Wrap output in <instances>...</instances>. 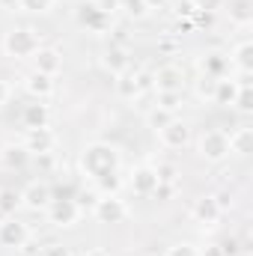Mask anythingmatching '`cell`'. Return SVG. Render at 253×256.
Masks as SVG:
<instances>
[{
  "label": "cell",
  "instance_id": "484cf974",
  "mask_svg": "<svg viewBox=\"0 0 253 256\" xmlns=\"http://www.w3.org/2000/svg\"><path fill=\"white\" fill-rule=\"evenodd\" d=\"M155 173H158V185H176V188H179L182 170H179L173 161H158V164H155Z\"/></svg>",
  "mask_w": 253,
  "mask_h": 256
},
{
  "label": "cell",
  "instance_id": "2e32d148",
  "mask_svg": "<svg viewBox=\"0 0 253 256\" xmlns=\"http://www.w3.org/2000/svg\"><path fill=\"white\" fill-rule=\"evenodd\" d=\"M220 214H224V212L218 208V202H214L212 194L196 196L194 206H190V218H194V224H200V226H214V224L220 220Z\"/></svg>",
  "mask_w": 253,
  "mask_h": 256
},
{
  "label": "cell",
  "instance_id": "cb8c5ba5",
  "mask_svg": "<svg viewBox=\"0 0 253 256\" xmlns=\"http://www.w3.org/2000/svg\"><path fill=\"white\" fill-rule=\"evenodd\" d=\"M236 92H238V80H232V78H220V80H218V90H214V102H212V104L230 108V104L236 102Z\"/></svg>",
  "mask_w": 253,
  "mask_h": 256
},
{
  "label": "cell",
  "instance_id": "4316f807",
  "mask_svg": "<svg viewBox=\"0 0 253 256\" xmlns=\"http://www.w3.org/2000/svg\"><path fill=\"white\" fill-rule=\"evenodd\" d=\"M214 90H218V80L214 78H206V74H200V80L194 84V96L200 98V102H214Z\"/></svg>",
  "mask_w": 253,
  "mask_h": 256
},
{
  "label": "cell",
  "instance_id": "8fae6325",
  "mask_svg": "<svg viewBox=\"0 0 253 256\" xmlns=\"http://www.w3.org/2000/svg\"><path fill=\"white\" fill-rule=\"evenodd\" d=\"M57 143H60V137H57V131H54L51 126L27 128V134H24V146H27V152H30V155L54 152V149H57Z\"/></svg>",
  "mask_w": 253,
  "mask_h": 256
},
{
  "label": "cell",
  "instance_id": "d590c367",
  "mask_svg": "<svg viewBox=\"0 0 253 256\" xmlns=\"http://www.w3.org/2000/svg\"><path fill=\"white\" fill-rule=\"evenodd\" d=\"M194 6H196V12L212 15V12H218V9L224 6V0H194Z\"/></svg>",
  "mask_w": 253,
  "mask_h": 256
},
{
  "label": "cell",
  "instance_id": "d6986e66",
  "mask_svg": "<svg viewBox=\"0 0 253 256\" xmlns=\"http://www.w3.org/2000/svg\"><path fill=\"white\" fill-rule=\"evenodd\" d=\"M200 72H202L206 78H214V80L230 78V57L220 54V51H208V54H202V60H200Z\"/></svg>",
  "mask_w": 253,
  "mask_h": 256
},
{
  "label": "cell",
  "instance_id": "e0dca14e",
  "mask_svg": "<svg viewBox=\"0 0 253 256\" xmlns=\"http://www.w3.org/2000/svg\"><path fill=\"white\" fill-rule=\"evenodd\" d=\"M33 161V155L27 152L24 143H6L0 146V167L3 170H24Z\"/></svg>",
  "mask_w": 253,
  "mask_h": 256
},
{
  "label": "cell",
  "instance_id": "d4e9b609",
  "mask_svg": "<svg viewBox=\"0 0 253 256\" xmlns=\"http://www.w3.org/2000/svg\"><path fill=\"white\" fill-rule=\"evenodd\" d=\"M18 208H21V191H15V188H0V214H3V218H12Z\"/></svg>",
  "mask_w": 253,
  "mask_h": 256
},
{
  "label": "cell",
  "instance_id": "5b68a950",
  "mask_svg": "<svg viewBox=\"0 0 253 256\" xmlns=\"http://www.w3.org/2000/svg\"><path fill=\"white\" fill-rule=\"evenodd\" d=\"M74 18H78L80 27H86V30H92V33H108V30L114 27V18L104 15L96 0H80L78 9H74Z\"/></svg>",
  "mask_w": 253,
  "mask_h": 256
},
{
  "label": "cell",
  "instance_id": "44dd1931",
  "mask_svg": "<svg viewBox=\"0 0 253 256\" xmlns=\"http://www.w3.org/2000/svg\"><path fill=\"white\" fill-rule=\"evenodd\" d=\"M230 140V155H248L253 149V128L250 126H238L232 131H226Z\"/></svg>",
  "mask_w": 253,
  "mask_h": 256
},
{
  "label": "cell",
  "instance_id": "d6a6232c",
  "mask_svg": "<svg viewBox=\"0 0 253 256\" xmlns=\"http://www.w3.org/2000/svg\"><path fill=\"white\" fill-rule=\"evenodd\" d=\"M164 256H202V250H200L196 244H190V242H176V244L167 248Z\"/></svg>",
  "mask_w": 253,
  "mask_h": 256
},
{
  "label": "cell",
  "instance_id": "52a82bcc",
  "mask_svg": "<svg viewBox=\"0 0 253 256\" xmlns=\"http://www.w3.org/2000/svg\"><path fill=\"white\" fill-rule=\"evenodd\" d=\"M80 220V206L78 200H54L48 206V224L57 230H68Z\"/></svg>",
  "mask_w": 253,
  "mask_h": 256
},
{
  "label": "cell",
  "instance_id": "7c38bea8",
  "mask_svg": "<svg viewBox=\"0 0 253 256\" xmlns=\"http://www.w3.org/2000/svg\"><path fill=\"white\" fill-rule=\"evenodd\" d=\"M126 185L137 194V196H152V194L158 191V173H155V167L140 164V167H134V170L128 173Z\"/></svg>",
  "mask_w": 253,
  "mask_h": 256
},
{
  "label": "cell",
  "instance_id": "60d3db41",
  "mask_svg": "<svg viewBox=\"0 0 253 256\" xmlns=\"http://www.w3.org/2000/svg\"><path fill=\"white\" fill-rule=\"evenodd\" d=\"M158 48H161V51H167V54H170V51H176V39H173V36H167V39H164V42H161V45H158Z\"/></svg>",
  "mask_w": 253,
  "mask_h": 256
},
{
  "label": "cell",
  "instance_id": "1f68e13d",
  "mask_svg": "<svg viewBox=\"0 0 253 256\" xmlns=\"http://www.w3.org/2000/svg\"><path fill=\"white\" fill-rule=\"evenodd\" d=\"M54 6H57V0H21V9L24 12H36V15H48Z\"/></svg>",
  "mask_w": 253,
  "mask_h": 256
},
{
  "label": "cell",
  "instance_id": "7a4b0ae2",
  "mask_svg": "<svg viewBox=\"0 0 253 256\" xmlns=\"http://www.w3.org/2000/svg\"><path fill=\"white\" fill-rule=\"evenodd\" d=\"M42 48V33L33 27H12L3 36V54L12 60H30Z\"/></svg>",
  "mask_w": 253,
  "mask_h": 256
},
{
  "label": "cell",
  "instance_id": "8992f818",
  "mask_svg": "<svg viewBox=\"0 0 253 256\" xmlns=\"http://www.w3.org/2000/svg\"><path fill=\"white\" fill-rule=\"evenodd\" d=\"M30 238H33L30 226H27L24 220H18L15 214L0 220V248H6V250H21Z\"/></svg>",
  "mask_w": 253,
  "mask_h": 256
},
{
  "label": "cell",
  "instance_id": "f1b7e54d",
  "mask_svg": "<svg viewBox=\"0 0 253 256\" xmlns=\"http://www.w3.org/2000/svg\"><path fill=\"white\" fill-rule=\"evenodd\" d=\"M170 120H176V114H170V110H161V108H152V110L146 114V126L152 128V131H161V128L167 126Z\"/></svg>",
  "mask_w": 253,
  "mask_h": 256
},
{
  "label": "cell",
  "instance_id": "7402d4cb",
  "mask_svg": "<svg viewBox=\"0 0 253 256\" xmlns=\"http://www.w3.org/2000/svg\"><path fill=\"white\" fill-rule=\"evenodd\" d=\"M230 21L236 27H250L253 24V3L250 0H230Z\"/></svg>",
  "mask_w": 253,
  "mask_h": 256
},
{
  "label": "cell",
  "instance_id": "ab89813d",
  "mask_svg": "<svg viewBox=\"0 0 253 256\" xmlns=\"http://www.w3.org/2000/svg\"><path fill=\"white\" fill-rule=\"evenodd\" d=\"M9 98H12V86H9V80H3V78H0V108H3V104H9Z\"/></svg>",
  "mask_w": 253,
  "mask_h": 256
},
{
  "label": "cell",
  "instance_id": "7bdbcfd3",
  "mask_svg": "<svg viewBox=\"0 0 253 256\" xmlns=\"http://www.w3.org/2000/svg\"><path fill=\"white\" fill-rule=\"evenodd\" d=\"M84 256H110V254H108L104 248H86V250H84Z\"/></svg>",
  "mask_w": 253,
  "mask_h": 256
},
{
  "label": "cell",
  "instance_id": "6da1fadb",
  "mask_svg": "<svg viewBox=\"0 0 253 256\" xmlns=\"http://www.w3.org/2000/svg\"><path fill=\"white\" fill-rule=\"evenodd\" d=\"M120 167H122V152H120L114 143H104V140L86 143V146L80 149V155H78V170H80V176H84L86 182H92V185H98L102 179L120 173Z\"/></svg>",
  "mask_w": 253,
  "mask_h": 256
},
{
  "label": "cell",
  "instance_id": "f35d334b",
  "mask_svg": "<svg viewBox=\"0 0 253 256\" xmlns=\"http://www.w3.org/2000/svg\"><path fill=\"white\" fill-rule=\"evenodd\" d=\"M220 256H238V242H236V238L224 242V244H220Z\"/></svg>",
  "mask_w": 253,
  "mask_h": 256
},
{
  "label": "cell",
  "instance_id": "ee69618b",
  "mask_svg": "<svg viewBox=\"0 0 253 256\" xmlns=\"http://www.w3.org/2000/svg\"><path fill=\"white\" fill-rule=\"evenodd\" d=\"M3 6H21V0H0Z\"/></svg>",
  "mask_w": 253,
  "mask_h": 256
},
{
  "label": "cell",
  "instance_id": "5bb4252c",
  "mask_svg": "<svg viewBox=\"0 0 253 256\" xmlns=\"http://www.w3.org/2000/svg\"><path fill=\"white\" fill-rule=\"evenodd\" d=\"M98 66L108 72V74H122L131 68V54H128L126 45H108L102 54H98Z\"/></svg>",
  "mask_w": 253,
  "mask_h": 256
},
{
  "label": "cell",
  "instance_id": "ffe728a7",
  "mask_svg": "<svg viewBox=\"0 0 253 256\" xmlns=\"http://www.w3.org/2000/svg\"><path fill=\"white\" fill-rule=\"evenodd\" d=\"M114 90H116V96H120L122 102H134V98L143 96V92H140V80H137V68H134V66H131L128 72H122V74H116Z\"/></svg>",
  "mask_w": 253,
  "mask_h": 256
},
{
  "label": "cell",
  "instance_id": "3957f363",
  "mask_svg": "<svg viewBox=\"0 0 253 256\" xmlns=\"http://www.w3.org/2000/svg\"><path fill=\"white\" fill-rule=\"evenodd\" d=\"M196 155L206 164H224L230 158V140L224 128H206L196 137Z\"/></svg>",
  "mask_w": 253,
  "mask_h": 256
},
{
  "label": "cell",
  "instance_id": "e575fe53",
  "mask_svg": "<svg viewBox=\"0 0 253 256\" xmlns=\"http://www.w3.org/2000/svg\"><path fill=\"white\" fill-rule=\"evenodd\" d=\"M212 196H214V202H218L220 212H230V208L236 206V200H232V194L230 191H218V194H212Z\"/></svg>",
  "mask_w": 253,
  "mask_h": 256
},
{
  "label": "cell",
  "instance_id": "74e56055",
  "mask_svg": "<svg viewBox=\"0 0 253 256\" xmlns=\"http://www.w3.org/2000/svg\"><path fill=\"white\" fill-rule=\"evenodd\" d=\"M96 3H98V9H102L104 15H110V18L120 12V0H96Z\"/></svg>",
  "mask_w": 253,
  "mask_h": 256
},
{
  "label": "cell",
  "instance_id": "f546056e",
  "mask_svg": "<svg viewBox=\"0 0 253 256\" xmlns=\"http://www.w3.org/2000/svg\"><path fill=\"white\" fill-rule=\"evenodd\" d=\"M232 108H236V110H242V114H250V110H253V86H238Z\"/></svg>",
  "mask_w": 253,
  "mask_h": 256
},
{
  "label": "cell",
  "instance_id": "277c9868",
  "mask_svg": "<svg viewBox=\"0 0 253 256\" xmlns=\"http://www.w3.org/2000/svg\"><path fill=\"white\" fill-rule=\"evenodd\" d=\"M128 214L131 212H128L126 200H120L116 194H104V196H98L92 202V218L98 224H122Z\"/></svg>",
  "mask_w": 253,
  "mask_h": 256
},
{
  "label": "cell",
  "instance_id": "4fadbf2b",
  "mask_svg": "<svg viewBox=\"0 0 253 256\" xmlns=\"http://www.w3.org/2000/svg\"><path fill=\"white\" fill-rule=\"evenodd\" d=\"M21 86H24V92H27L33 102H48V98L54 96V90H57L54 78H51V74H42V72H30V74H24Z\"/></svg>",
  "mask_w": 253,
  "mask_h": 256
},
{
  "label": "cell",
  "instance_id": "30bf717a",
  "mask_svg": "<svg viewBox=\"0 0 253 256\" xmlns=\"http://www.w3.org/2000/svg\"><path fill=\"white\" fill-rule=\"evenodd\" d=\"M155 134H158V143H161L164 149H173V152L185 149V146L190 143V126L188 122H182L179 116L170 120L167 126L161 128V131H155Z\"/></svg>",
  "mask_w": 253,
  "mask_h": 256
},
{
  "label": "cell",
  "instance_id": "b9f144b4",
  "mask_svg": "<svg viewBox=\"0 0 253 256\" xmlns=\"http://www.w3.org/2000/svg\"><path fill=\"white\" fill-rule=\"evenodd\" d=\"M167 3H170V0H146V9H149V12H152V9H164Z\"/></svg>",
  "mask_w": 253,
  "mask_h": 256
},
{
  "label": "cell",
  "instance_id": "836d02e7",
  "mask_svg": "<svg viewBox=\"0 0 253 256\" xmlns=\"http://www.w3.org/2000/svg\"><path fill=\"white\" fill-rule=\"evenodd\" d=\"M36 256H74V254H72V248H66L63 242H48L45 248H39Z\"/></svg>",
  "mask_w": 253,
  "mask_h": 256
},
{
  "label": "cell",
  "instance_id": "8d00e7d4",
  "mask_svg": "<svg viewBox=\"0 0 253 256\" xmlns=\"http://www.w3.org/2000/svg\"><path fill=\"white\" fill-rule=\"evenodd\" d=\"M176 6H179V9H176V15H179V18H182V15H185V18H194V15H196V6H194V0H179Z\"/></svg>",
  "mask_w": 253,
  "mask_h": 256
},
{
  "label": "cell",
  "instance_id": "83f0119b",
  "mask_svg": "<svg viewBox=\"0 0 253 256\" xmlns=\"http://www.w3.org/2000/svg\"><path fill=\"white\" fill-rule=\"evenodd\" d=\"M155 108L170 110V114H179V108H182V92H155Z\"/></svg>",
  "mask_w": 253,
  "mask_h": 256
},
{
  "label": "cell",
  "instance_id": "ac0fdd59",
  "mask_svg": "<svg viewBox=\"0 0 253 256\" xmlns=\"http://www.w3.org/2000/svg\"><path fill=\"white\" fill-rule=\"evenodd\" d=\"M226 57H230V68H238V74H250L253 72V42L250 39H238Z\"/></svg>",
  "mask_w": 253,
  "mask_h": 256
},
{
  "label": "cell",
  "instance_id": "4dcf8cb0",
  "mask_svg": "<svg viewBox=\"0 0 253 256\" xmlns=\"http://www.w3.org/2000/svg\"><path fill=\"white\" fill-rule=\"evenodd\" d=\"M120 9L126 12L128 18H146V15H149L146 0H120Z\"/></svg>",
  "mask_w": 253,
  "mask_h": 256
},
{
  "label": "cell",
  "instance_id": "9a60e30c",
  "mask_svg": "<svg viewBox=\"0 0 253 256\" xmlns=\"http://www.w3.org/2000/svg\"><path fill=\"white\" fill-rule=\"evenodd\" d=\"M30 60H33V72L51 74V78H57V74L63 72V51L54 48V45H42Z\"/></svg>",
  "mask_w": 253,
  "mask_h": 256
},
{
  "label": "cell",
  "instance_id": "ba28073f",
  "mask_svg": "<svg viewBox=\"0 0 253 256\" xmlns=\"http://www.w3.org/2000/svg\"><path fill=\"white\" fill-rule=\"evenodd\" d=\"M51 202H54V191L45 179H36L21 191V206L30 208V212H48Z\"/></svg>",
  "mask_w": 253,
  "mask_h": 256
},
{
  "label": "cell",
  "instance_id": "9c48e42d",
  "mask_svg": "<svg viewBox=\"0 0 253 256\" xmlns=\"http://www.w3.org/2000/svg\"><path fill=\"white\" fill-rule=\"evenodd\" d=\"M152 90L155 92H182L185 90V68L167 63L158 72H152Z\"/></svg>",
  "mask_w": 253,
  "mask_h": 256
},
{
  "label": "cell",
  "instance_id": "603a6c76",
  "mask_svg": "<svg viewBox=\"0 0 253 256\" xmlns=\"http://www.w3.org/2000/svg\"><path fill=\"white\" fill-rule=\"evenodd\" d=\"M51 122V114H48V104L45 102H33L24 108V126L27 128H42Z\"/></svg>",
  "mask_w": 253,
  "mask_h": 256
}]
</instances>
